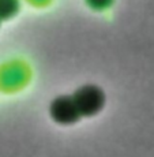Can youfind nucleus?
Listing matches in <instances>:
<instances>
[{
	"label": "nucleus",
	"mask_w": 154,
	"mask_h": 157,
	"mask_svg": "<svg viewBox=\"0 0 154 157\" xmlns=\"http://www.w3.org/2000/svg\"><path fill=\"white\" fill-rule=\"evenodd\" d=\"M17 0H0V17H7L17 10Z\"/></svg>",
	"instance_id": "3"
},
{
	"label": "nucleus",
	"mask_w": 154,
	"mask_h": 157,
	"mask_svg": "<svg viewBox=\"0 0 154 157\" xmlns=\"http://www.w3.org/2000/svg\"><path fill=\"white\" fill-rule=\"evenodd\" d=\"M74 101L81 115L93 116L102 108L105 102L104 92L96 85H85L74 93Z\"/></svg>",
	"instance_id": "1"
},
{
	"label": "nucleus",
	"mask_w": 154,
	"mask_h": 157,
	"mask_svg": "<svg viewBox=\"0 0 154 157\" xmlns=\"http://www.w3.org/2000/svg\"><path fill=\"white\" fill-rule=\"evenodd\" d=\"M51 116L62 124H71L79 119L81 113L72 96H60L51 102Z\"/></svg>",
	"instance_id": "2"
}]
</instances>
